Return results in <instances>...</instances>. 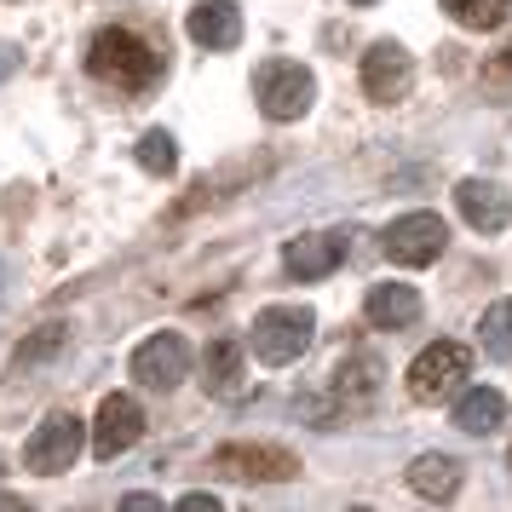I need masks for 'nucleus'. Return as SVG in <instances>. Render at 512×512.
<instances>
[{
	"label": "nucleus",
	"mask_w": 512,
	"mask_h": 512,
	"mask_svg": "<svg viewBox=\"0 0 512 512\" xmlns=\"http://www.w3.org/2000/svg\"><path fill=\"white\" fill-rule=\"evenodd\" d=\"M87 64H93L98 81L139 93V87H150L162 75V52L150 47L144 35H133V29H104L93 41V52H87Z\"/></svg>",
	"instance_id": "1"
},
{
	"label": "nucleus",
	"mask_w": 512,
	"mask_h": 512,
	"mask_svg": "<svg viewBox=\"0 0 512 512\" xmlns=\"http://www.w3.org/2000/svg\"><path fill=\"white\" fill-rule=\"evenodd\" d=\"M311 334H317V317H311L305 305H271V311L254 317V334H248V340H254L259 363L282 369V363H300L305 357Z\"/></svg>",
	"instance_id": "2"
},
{
	"label": "nucleus",
	"mask_w": 512,
	"mask_h": 512,
	"mask_svg": "<svg viewBox=\"0 0 512 512\" xmlns=\"http://www.w3.org/2000/svg\"><path fill=\"white\" fill-rule=\"evenodd\" d=\"M466 374H472V351L455 346V340H438V346H426L415 357L409 392H415V403H443L455 386H466Z\"/></svg>",
	"instance_id": "3"
},
{
	"label": "nucleus",
	"mask_w": 512,
	"mask_h": 512,
	"mask_svg": "<svg viewBox=\"0 0 512 512\" xmlns=\"http://www.w3.org/2000/svg\"><path fill=\"white\" fill-rule=\"evenodd\" d=\"M254 93H259V110L271 121H300L317 104V81H311L305 64H271V70H259Z\"/></svg>",
	"instance_id": "4"
},
{
	"label": "nucleus",
	"mask_w": 512,
	"mask_h": 512,
	"mask_svg": "<svg viewBox=\"0 0 512 512\" xmlns=\"http://www.w3.org/2000/svg\"><path fill=\"white\" fill-rule=\"evenodd\" d=\"M443 242H449V231H443L438 213H403V219H392L386 236H380V248H386L397 265H432V259L443 254Z\"/></svg>",
	"instance_id": "5"
},
{
	"label": "nucleus",
	"mask_w": 512,
	"mask_h": 512,
	"mask_svg": "<svg viewBox=\"0 0 512 512\" xmlns=\"http://www.w3.org/2000/svg\"><path fill=\"white\" fill-rule=\"evenodd\" d=\"M133 374H139L150 392H173V386L190 374V340L185 334H173V328L150 334V340L133 351Z\"/></svg>",
	"instance_id": "6"
},
{
	"label": "nucleus",
	"mask_w": 512,
	"mask_h": 512,
	"mask_svg": "<svg viewBox=\"0 0 512 512\" xmlns=\"http://www.w3.org/2000/svg\"><path fill=\"white\" fill-rule=\"evenodd\" d=\"M415 87V58L397 47V41H374L369 58H363V93L374 104H403Z\"/></svg>",
	"instance_id": "7"
},
{
	"label": "nucleus",
	"mask_w": 512,
	"mask_h": 512,
	"mask_svg": "<svg viewBox=\"0 0 512 512\" xmlns=\"http://www.w3.org/2000/svg\"><path fill=\"white\" fill-rule=\"evenodd\" d=\"M75 455H81V420L64 415V409L41 420V426H35V438L24 443L29 472H70Z\"/></svg>",
	"instance_id": "8"
},
{
	"label": "nucleus",
	"mask_w": 512,
	"mask_h": 512,
	"mask_svg": "<svg viewBox=\"0 0 512 512\" xmlns=\"http://www.w3.org/2000/svg\"><path fill=\"white\" fill-rule=\"evenodd\" d=\"M219 472H231V478H254V484H277V478H294L300 461L277 449V443H225L219 455H213Z\"/></svg>",
	"instance_id": "9"
},
{
	"label": "nucleus",
	"mask_w": 512,
	"mask_h": 512,
	"mask_svg": "<svg viewBox=\"0 0 512 512\" xmlns=\"http://www.w3.org/2000/svg\"><path fill=\"white\" fill-rule=\"evenodd\" d=\"M144 438V409L133 403L127 392H110L104 403H98V426H93V449L110 461V455H121V449H133V443Z\"/></svg>",
	"instance_id": "10"
},
{
	"label": "nucleus",
	"mask_w": 512,
	"mask_h": 512,
	"mask_svg": "<svg viewBox=\"0 0 512 512\" xmlns=\"http://www.w3.org/2000/svg\"><path fill=\"white\" fill-rule=\"evenodd\" d=\"M455 208H461V219L472 231H484V236L512 225V196L501 185H489V179H461L455 185Z\"/></svg>",
	"instance_id": "11"
},
{
	"label": "nucleus",
	"mask_w": 512,
	"mask_h": 512,
	"mask_svg": "<svg viewBox=\"0 0 512 512\" xmlns=\"http://www.w3.org/2000/svg\"><path fill=\"white\" fill-rule=\"evenodd\" d=\"M340 259H346V236H334V231H305V236H294V242L282 248V265H288V277H300V282L328 277Z\"/></svg>",
	"instance_id": "12"
},
{
	"label": "nucleus",
	"mask_w": 512,
	"mask_h": 512,
	"mask_svg": "<svg viewBox=\"0 0 512 512\" xmlns=\"http://www.w3.org/2000/svg\"><path fill=\"white\" fill-rule=\"evenodd\" d=\"M185 29H190V41H196V47L225 52V47L242 41V12H236V0H196V6H190V18H185Z\"/></svg>",
	"instance_id": "13"
},
{
	"label": "nucleus",
	"mask_w": 512,
	"mask_h": 512,
	"mask_svg": "<svg viewBox=\"0 0 512 512\" xmlns=\"http://www.w3.org/2000/svg\"><path fill=\"white\" fill-rule=\"evenodd\" d=\"M415 317H420V288H409V282H374V294H369L374 328H409Z\"/></svg>",
	"instance_id": "14"
},
{
	"label": "nucleus",
	"mask_w": 512,
	"mask_h": 512,
	"mask_svg": "<svg viewBox=\"0 0 512 512\" xmlns=\"http://www.w3.org/2000/svg\"><path fill=\"white\" fill-rule=\"evenodd\" d=\"M202 374H208L213 397H242L248 392V369H242V346H236V340H213L208 357H202Z\"/></svg>",
	"instance_id": "15"
},
{
	"label": "nucleus",
	"mask_w": 512,
	"mask_h": 512,
	"mask_svg": "<svg viewBox=\"0 0 512 512\" xmlns=\"http://www.w3.org/2000/svg\"><path fill=\"white\" fill-rule=\"evenodd\" d=\"M409 484H415V495H426V501H455V489H461V461H455V455H420V461L409 466Z\"/></svg>",
	"instance_id": "16"
},
{
	"label": "nucleus",
	"mask_w": 512,
	"mask_h": 512,
	"mask_svg": "<svg viewBox=\"0 0 512 512\" xmlns=\"http://www.w3.org/2000/svg\"><path fill=\"white\" fill-rule=\"evenodd\" d=\"M501 420H507V397L495 392V386H472V392L461 397V409H455V426L472 432V438H489Z\"/></svg>",
	"instance_id": "17"
},
{
	"label": "nucleus",
	"mask_w": 512,
	"mask_h": 512,
	"mask_svg": "<svg viewBox=\"0 0 512 512\" xmlns=\"http://www.w3.org/2000/svg\"><path fill=\"white\" fill-rule=\"evenodd\" d=\"M374 386H380V363H374L369 351L346 357V363H340V374L328 380V392H334V397H351V403H357V397H369Z\"/></svg>",
	"instance_id": "18"
},
{
	"label": "nucleus",
	"mask_w": 512,
	"mask_h": 512,
	"mask_svg": "<svg viewBox=\"0 0 512 512\" xmlns=\"http://www.w3.org/2000/svg\"><path fill=\"white\" fill-rule=\"evenodd\" d=\"M443 12L466 29H501L512 12V0H443Z\"/></svg>",
	"instance_id": "19"
},
{
	"label": "nucleus",
	"mask_w": 512,
	"mask_h": 512,
	"mask_svg": "<svg viewBox=\"0 0 512 512\" xmlns=\"http://www.w3.org/2000/svg\"><path fill=\"white\" fill-rule=\"evenodd\" d=\"M478 334H484V351L495 357V363H512V300L489 305L484 323H478Z\"/></svg>",
	"instance_id": "20"
},
{
	"label": "nucleus",
	"mask_w": 512,
	"mask_h": 512,
	"mask_svg": "<svg viewBox=\"0 0 512 512\" xmlns=\"http://www.w3.org/2000/svg\"><path fill=\"white\" fill-rule=\"evenodd\" d=\"M139 162L150 167L156 179H167V173L179 167V156H173V133H162V127H156V133H144V139H139Z\"/></svg>",
	"instance_id": "21"
},
{
	"label": "nucleus",
	"mask_w": 512,
	"mask_h": 512,
	"mask_svg": "<svg viewBox=\"0 0 512 512\" xmlns=\"http://www.w3.org/2000/svg\"><path fill=\"white\" fill-rule=\"evenodd\" d=\"M64 334H70L64 323L35 328V340H24V346H18V369H29V363H41V357H58V351H64Z\"/></svg>",
	"instance_id": "22"
},
{
	"label": "nucleus",
	"mask_w": 512,
	"mask_h": 512,
	"mask_svg": "<svg viewBox=\"0 0 512 512\" xmlns=\"http://www.w3.org/2000/svg\"><path fill=\"white\" fill-rule=\"evenodd\" d=\"M489 87H512V47L495 52V64H489Z\"/></svg>",
	"instance_id": "23"
},
{
	"label": "nucleus",
	"mask_w": 512,
	"mask_h": 512,
	"mask_svg": "<svg viewBox=\"0 0 512 512\" xmlns=\"http://www.w3.org/2000/svg\"><path fill=\"white\" fill-rule=\"evenodd\" d=\"M121 507H127V512H156V507H162V501H156V495H150V489H139V495H127V501H121Z\"/></svg>",
	"instance_id": "24"
},
{
	"label": "nucleus",
	"mask_w": 512,
	"mask_h": 512,
	"mask_svg": "<svg viewBox=\"0 0 512 512\" xmlns=\"http://www.w3.org/2000/svg\"><path fill=\"white\" fill-rule=\"evenodd\" d=\"M179 507H196V512H219V495H185V501H179Z\"/></svg>",
	"instance_id": "25"
},
{
	"label": "nucleus",
	"mask_w": 512,
	"mask_h": 512,
	"mask_svg": "<svg viewBox=\"0 0 512 512\" xmlns=\"http://www.w3.org/2000/svg\"><path fill=\"white\" fill-rule=\"evenodd\" d=\"M0 507H24V501H18V495H0Z\"/></svg>",
	"instance_id": "26"
},
{
	"label": "nucleus",
	"mask_w": 512,
	"mask_h": 512,
	"mask_svg": "<svg viewBox=\"0 0 512 512\" xmlns=\"http://www.w3.org/2000/svg\"><path fill=\"white\" fill-rule=\"evenodd\" d=\"M357 6H369V0H357Z\"/></svg>",
	"instance_id": "27"
}]
</instances>
